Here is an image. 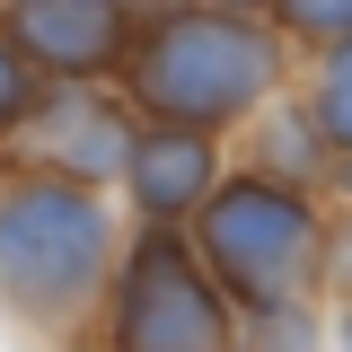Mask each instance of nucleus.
<instances>
[{
    "label": "nucleus",
    "mask_w": 352,
    "mask_h": 352,
    "mask_svg": "<svg viewBox=\"0 0 352 352\" xmlns=\"http://www.w3.org/2000/svg\"><path fill=\"white\" fill-rule=\"evenodd\" d=\"M194 256L212 264L229 291L247 352H308L326 335V238H335V194L291 185V176L238 168L220 176V194L185 220Z\"/></svg>",
    "instance_id": "nucleus-1"
},
{
    "label": "nucleus",
    "mask_w": 352,
    "mask_h": 352,
    "mask_svg": "<svg viewBox=\"0 0 352 352\" xmlns=\"http://www.w3.org/2000/svg\"><path fill=\"white\" fill-rule=\"evenodd\" d=\"M132 220L115 194L0 159V317L53 352H88Z\"/></svg>",
    "instance_id": "nucleus-2"
},
{
    "label": "nucleus",
    "mask_w": 352,
    "mask_h": 352,
    "mask_svg": "<svg viewBox=\"0 0 352 352\" xmlns=\"http://www.w3.org/2000/svg\"><path fill=\"white\" fill-rule=\"evenodd\" d=\"M300 80V53L282 44L273 18L247 9H203V0H150L115 88L132 97L141 124H185V132H238L264 106H282Z\"/></svg>",
    "instance_id": "nucleus-3"
},
{
    "label": "nucleus",
    "mask_w": 352,
    "mask_h": 352,
    "mask_svg": "<svg viewBox=\"0 0 352 352\" xmlns=\"http://www.w3.org/2000/svg\"><path fill=\"white\" fill-rule=\"evenodd\" d=\"M88 352H247V326L185 229H132Z\"/></svg>",
    "instance_id": "nucleus-4"
},
{
    "label": "nucleus",
    "mask_w": 352,
    "mask_h": 352,
    "mask_svg": "<svg viewBox=\"0 0 352 352\" xmlns=\"http://www.w3.org/2000/svg\"><path fill=\"white\" fill-rule=\"evenodd\" d=\"M132 141H141V115H132V97H124L115 80H44L36 106H27V124L9 132V150H0V159L115 194Z\"/></svg>",
    "instance_id": "nucleus-5"
},
{
    "label": "nucleus",
    "mask_w": 352,
    "mask_h": 352,
    "mask_svg": "<svg viewBox=\"0 0 352 352\" xmlns=\"http://www.w3.org/2000/svg\"><path fill=\"white\" fill-rule=\"evenodd\" d=\"M150 0H0V36L36 80H115Z\"/></svg>",
    "instance_id": "nucleus-6"
},
{
    "label": "nucleus",
    "mask_w": 352,
    "mask_h": 352,
    "mask_svg": "<svg viewBox=\"0 0 352 352\" xmlns=\"http://www.w3.org/2000/svg\"><path fill=\"white\" fill-rule=\"evenodd\" d=\"M238 168L220 132H185V124H141L124 176H115V203L132 229H185L220 194V176Z\"/></svg>",
    "instance_id": "nucleus-7"
},
{
    "label": "nucleus",
    "mask_w": 352,
    "mask_h": 352,
    "mask_svg": "<svg viewBox=\"0 0 352 352\" xmlns=\"http://www.w3.org/2000/svg\"><path fill=\"white\" fill-rule=\"evenodd\" d=\"M291 106H300V124L317 132L326 168H352V44L308 53L300 80H291Z\"/></svg>",
    "instance_id": "nucleus-8"
},
{
    "label": "nucleus",
    "mask_w": 352,
    "mask_h": 352,
    "mask_svg": "<svg viewBox=\"0 0 352 352\" xmlns=\"http://www.w3.org/2000/svg\"><path fill=\"white\" fill-rule=\"evenodd\" d=\"M264 18L282 27V44H291L300 62L326 53V44H352V0H273Z\"/></svg>",
    "instance_id": "nucleus-9"
},
{
    "label": "nucleus",
    "mask_w": 352,
    "mask_h": 352,
    "mask_svg": "<svg viewBox=\"0 0 352 352\" xmlns=\"http://www.w3.org/2000/svg\"><path fill=\"white\" fill-rule=\"evenodd\" d=\"M36 71H27V53H18V44L0 36V150H9V132L27 124V106H36Z\"/></svg>",
    "instance_id": "nucleus-10"
},
{
    "label": "nucleus",
    "mask_w": 352,
    "mask_h": 352,
    "mask_svg": "<svg viewBox=\"0 0 352 352\" xmlns=\"http://www.w3.org/2000/svg\"><path fill=\"white\" fill-rule=\"evenodd\" d=\"M326 300H352V203H335V238H326Z\"/></svg>",
    "instance_id": "nucleus-11"
},
{
    "label": "nucleus",
    "mask_w": 352,
    "mask_h": 352,
    "mask_svg": "<svg viewBox=\"0 0 352 352\" xmlns=\"http://www.w3.org/2000/svg\"><path fill=\"white\" fill-rule=\"evenodd\" d=\"M326 335H335V352H352V300H326Z\"/></svg>",
    "instance_id": "nucleus-12"
},
{
    "label": "nucleus",
    "mask_w": 352,
    "mask_h": 352,
    "mask_svg": "<svg viewBox=\"0 0 352 352\" xmlns=\"http://www.w3.org/2000/svg\"><path fill=\"white\" fill-rule=\"evenodd\" d=\"M203 9H247V18H264L273 0H203Z\"/></svg>",
    "instance_id": "nucleus-13"
}]
</instances>
